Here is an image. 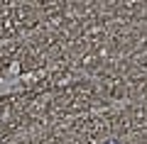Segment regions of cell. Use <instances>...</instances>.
<instances>
[{
	"label": "cell",
	"mask_w": 147,
	"mask_h": 144,
	"mask_svg": "<svg viewBox=\"0 0 147 144\" xmlns=\"http://www.w3.org/2000/svg\"><path fill=\"white\" fill-rule=\"evenodd\" d=\"M105 144H118V142H115V139H110V142H105Z\"/></svg>",
	"instance_id": "6da1fadb"
}]
</instances>
